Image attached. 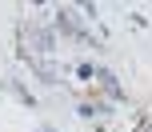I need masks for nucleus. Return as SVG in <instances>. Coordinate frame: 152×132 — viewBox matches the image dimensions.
Listing matches in <instances>:
<instances>
[{
  "instance_id": "f257e3e1",
  "label": "nucleus",
  "mask_w": 152,
  "mask_h": 132,
  "mask_svg": "<svg viewBox=\"0 0 152 132\" xmlns=\"http://www.w3.org/2000/svg\"><path fill=\"white\" fill-rule=\"evenodd\" d=\"M76 76H80V80H92V76H96V68H92V64H76Z\"/></svg>"
},
{
  "instance_id": "f03ea898",
  "label": "nucleus",
  "mask_w": 152,
  "mask_h": 132,
  "mask_svg": "<svg viewBox=\"0 0 152 132\" xmlns=\"http://www.w3.org/2000/svg\"><path fill=\"white\" fill-rule=\"evenodd\" d=\"M40 132H48V128H40Z\"/></svg>"
},
{
  "instance_id": "7ed1b4c3",
  "label": "nucleus",
  "mask_w": 152,
  "mask_h": 132,
  "mask_svg": "<svg viewBox=\"0 0 152 132\" xmlns=\"http://www.w3.org/2000/svg\"><path fill=\"white\" fill-rule=\"evenodd\" d=\"M96 132H100V128H96Z\"/></svg>"
}]
</instances>
